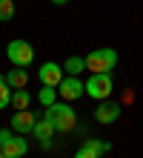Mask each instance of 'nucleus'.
I'll use <instances>...</instances> for the list:
<instances>
[{
  "mask_svg": "<svg viewBox=\"0 0 143 158\" xmlns=\"http://www.w3.org/2000/svg\"><path fill=\"white\" fill-rule=\"evenodd\" d=\"M83 144H86V147H92L97 155H103V152H109V150H112V144H109V141H97V138H86Z\"/></svg>",
  "mask_w": 143,
  "mask_h": 158,
  "instance_id": "17",
  "label": "nucleus"
},
{
  "mask_svg": "<svg viewBox=\"0 0 143 158\" xmlns=\"http://www.w3.org/2000/svg\"><path fill=\"white\" fill-rule=\"evenodd\" d=\"M74 158H100V155H97V152H94V150H92V147H86V144H83V147H80V150H77V152H74Z\"/></svg>",
  "mask_w": 143,
  "mask_h": 158,
  "instance_id": "18",
  "label": "nucleus"
},
{
  "mask_svg": "<svg viewBox=\"0 0 143 158\" xmlns=\"http://www.w3.org/2000/svg\"><path fill=\"white\" fill-rule=\"evenodd\" d=\"M12 106H14V112H17V109H29V106H32V95L26 92V86L12 92Z\"/></svg>",
  "mask_w": 143,
  "mask_h": 158,
  "instance_id": "12",
  "label": "nucleus"
},
{
  "mask_svg": "<svg viewBox=\"0 0 143 158\" xmlns=\"http://www.w3.org/2000/svg\"><path fill=\"white\" fill-rule=\"evenodd\" d=\"M52 3H54V6H66L69 0H52Z\"/></svg>",
  "mask_w": 143,
  "mask_h": 158,
  "instance_id": "19",
  "label": "nucleus"
},
{
  "mask_svg": "<svg viewBox=\"0 0 143 158\" xmlns=\"http://www.w3.org/2000/svg\"><path fill=\"white\" fill-rule=\"evenodd\" d=\"M37 101H40L43 106H52V104H57V89H54V86H43L40 92H37Z\"/></svg>",
  "mask_w": 143,
  "mask_h": 158,
  "instance_id": "14",
  "label": "nucleus"
},
{
  "mask_svg": "<svg viewBox=\"0 0 143 158\" xmlns=\"http://www.w3.org/2000/svg\"><path fill=\"white\" fill-rule=\"evenodd\" d=\"M0 158H9V155H6V152H0Z\"/></svg>",
  "mask_w": 143,
  "mask_h": 158,
  "instance_id": "20",
  "label": "nucleus"
},
{
  "mask_svg": "<svg viewBox=\"0 0 143 158\" xmlns=\"http://www.w3.org/2000/svg\"><path fill=\"white\" fill-rule=\"evenodd\" d=\"M114 83H112V72H97V75H92L86 81V95L94 98V101H106L112 95Z\"/></svg>",
  "mask_w": 143,
  "mask_h": 158,
  "instance_id": "5",
  "label": "nucleus"
},
{
  "mask_svg": "<svg viewBox=\"0 0 143 158\" xmlns=\"http://www.w3.org/2000/svg\"><path fill=\"white\" fill-rule=\"evenodd\" d=\"M57 95H63L66 101H77L80 95H86V81H80L77 75H66L57 86Z\"/></svg>",
  "mask_w": 143,
  "mask_h": 158,
  "instance_id": "6",
  "label": "nucleus"
},
{
  "mask_svg": "<svg viewBox=\"0 0 143 158\" xmlns=\"http://www.w3.org/2000/svg\"><path fill=\"white\" fill-rule=\"evenodd\" d=\"M43 115L54 124L57 132H72V129L77 127V115H74V109L69 106V101H66V104H52V106H46Z\"/></svg>",
  "mask_w": 143,
  "mask_h": 158,
  "instance_id": "1",
  "label": "nucleus"
},
{
  "mask_svg": "<svg viewBox=\"0 0 143 158\" xmlns=\"http://www.w3.org/2000/svg\"><path fill=\"white\" fill-rule=\"evenodd\" d=\"M120 118V104H114V101H97V109H94V121L97 124H114V121Z\"/></svg>",
  "mask_w": 143,
  "mask_h": 158,
  "instance_id": "9",
  "label": "nucleus"
},
{
  "mask_svg": "<svg viewBox=\"0 0 143 158\" xmlns=\"http://www.w3.org/2000/svg\"><path fill=\"white\" fill-rule=\"evenodd\" d=\"M54 132H57V129H54V124H52L46 115H43V118H37V124H34V129H32V135H34V138H40V144H43V147H49V144H52V135H54Z\"/></svg>",
  "mask_w": 143,
  "mask_h": 158,
  "instance_id": "10",
  "label": "nucleus"
},
{
  "mask_svg": "<svg viewBox=\"0 0 143 158\" xmlns=\"http://www.w3.org/2000/svg\"><path fill=\"white\" fill-rule=\"evenodd\" d=\"M34 124H37V115L32 112V109H17V112L12 115V129L17 135H29L34 129Z\"/></svg>",
  "mask_w": 143,
  "mask_h": 158,
  "instance_id": "8",
  "label": "nucleus"
},
{
  "mask_svg": "<svg viewBox=\"0 0 143 158\" xmlns=\"http://www.w3.org/2000/svg\"><path fill=\"white\" fill-rule=\"evenodd\" d=\"M6 58L12 66H32V60H34V49H32V43L29 40H9L6 43Z\"/></svg>",
  "mask_w": 143,
  "mask_h": 158,
  "instance_id": "3",
  "label": "nucleus"
},
{
  "mask_svg": "<svg viewBox=\"0 0 143 158\" xmlns=\"http://www.w3.org/2000/svg\"><path fill=\"white\" fill-rule=\"evenodd\" d=\"M6 106H12V86L0 78V109H6Z\"/></svg>",
  "mask_w": 143,
  "mask_h": 158,
  "instance_id": "16",
  "label": "nucleus"
},
{
  "mask_svg": "<svg viewBox=\"0 0 143 158\" xmlns=\"http://www.w3.org/2000/svg\"><path fill=\"white\" fill-rule=\"evenodd\" d=\"M3 81H6L12 89H23L26 83H29V72H26L23 66H14V69H9L6 75H3Z\"/></svg>",
  "mask_w": 143,
  "mask_h": 158,
  "instance_id": "11",
  "label": "nucleus"
},
{
  "mask_svg": "<svg viewBox=\"0 0 143 158\" xmlns=\"http://www.w3.org/2000/svg\"><path fill=\"white\" fill-rule=\"evenodd\" d=\"M83 69H86V58H80V55H72V58L63 63V72H66V75H80Z\"/></svg>",
  "mask_w": 143,
  "mask_h": 158,
  "instance_id": "13",
  "label": "nucleus"
},
{
  "mask_svg": "<svg viewBox=\"0 0 143 158\" xmlns=\"http://www.w3.org/2000/svg\"><path fill=\"white\" fill-rule=\"evenodd\" d=\"M117 66V52L112 49V46H103V49H94L86 55V69L92 72V75H97V72H112Z\"/></svg>",
  "mask_w": 143,
  "mask_h": 158,
  "instance_id": "2",
  "label": "nucleus"
},
{
  "mask_svg": "<svg viewBox=\"0 0 143 158\" xmlns=\"http://www.w3.org/2000/svg\"><path fill=\"white\" fill-rule=\"evenodd\" d=\"M0 152H6L9 158H23L29 152V144L14 129H0Z\"/></svg>",
  "mask_w": 143,
  "mask_h": 158,
  "instance_id": "4",
  "label": "nucleus"
},
{
  "mask_svg": "<svg viewBox=\"0 0 143 158\" xmlns=\"http://www.w3.org/2000/svg\"><path fill=\"white\" fill-rule=\"evenodd\" d=\"M37 78H40V83L43 86H60V81L66 78V72H63V66L60 63H54V60H49V63H43L40 69H37Z\"/></svg>",
  "mask_w": 143,
  "mask_h": 158,
  "instance_id": "7",
  "label": "nucleus"
},
{
  "mask_svg": "<svg viewBox=\"0 0 143 158\" xmlns=\"http://www.w3.org/2000/svg\"><path fill=\"white\" fill-rule=\"evenodd\" d=\"M14 17V0H0V23H9Z\"/></svg>",
  "mask_w": 143,
  "mask_h": 158,
  "instance_id": "15",
  "label": "nucleus"
}]
</instances>
